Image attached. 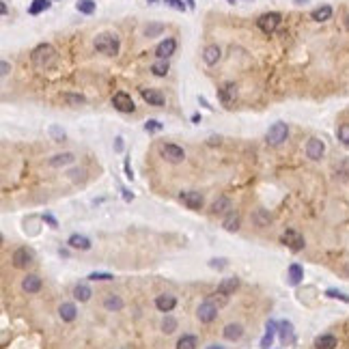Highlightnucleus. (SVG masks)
<instances>
[{
    "instance_id": "obj_1",
    "label": "nucleus",
    "mask_w": 349,
    "mask_h": 349,
    "mask_svg": "<svg viewBox=\"0 0 349 349\" xmlns=\"http://www.w3.org/2000/svg\"><path fill=\"white\" fill-rule=\"evenodd\" d=\"M93 45H95V50L99 54H106V56H116L119 54V37H116L115 33H99L95 41H93Z\"/></svg>"
},
{
    "instance_id": "obj_2",
    "label": "nucleus",
    "mask_w": 349,
    "mask_h": 349,
    "mask_svg": "<svg viewBox=\"0 0 349 349\" xmlns=\"http://www.w3.org/2000/svg\"><path fill=\"white\" fill-rule=\"evenodd\" d=\"M33 63H35V67H39V69H48L52 67V65L56 63V50L52 48L50 43H41L37 45V48L33 50Z\"/></svg>"
},
{
    "instance_id": "obj_3",
    "label": "nucleus",
    "mask_w": 349,
    "mask_h": 349,
    "mask_svg": "<svg viewBox=\"0 0 349 349\" xmlns=\"http://www.w3.org/2000/svg\"><path fill=\"white\" fill-rule=\"evenodd\" d=\"M287 136H289L287 123L276 121L274 125H271V127L268 129V136H265V140H268V145H271V147H280V145L287 140Z\"/></svg>"
},
{
    "instance_id": "obj_4",
    "label": "nucleus",
    "mask_w": 349,
    "mask_h": 349,
    "mask_svg": "<svg viewBox=\"0 0 349 349\" xmlns=\"http://www.w3.org/2000/svg\"><path fill=\"white\" fill-rule=\"evenodd\" d=\"M280 20H282V15L276 13V11H271V13H263L261 17H259L257 26H259V31L265 33V35H274L278 31V26H280Z\"/></svg>"
},
{
    "instance_id": "obj_5",
    "label": "nucleus",
    "mask_w": 349,
    "mask_h": 349,
    "mask_svg": "<svg viewBox=\"0 0 349 349\" xmlns=\"http://www.w3.org/2000/svg\"><path fill=\"white\" fill-rule=\"evenodd\" d=\"M282 244H285L289 250H293V252H300V250H304V237H302V233L300 231H295V229H287L285 233H282Z\"/></svg>"
},
{
    "instance_id": "obj_6",
    "label": "nucleus",
    "mask_w": 349,
    "mask_h": 349,
    "mask_svg": "<svg viewBox=\"0 0 349 349\" xmlns=\"http://www.w3.org/2000/svg\"><path fill=\"white\" fill-rule=\"evenodd\" d=\"M33 261H35V252L26 246L17 248V250L13 252V257H11V263H13V268H17V270H26Z\"/></svg>"
},
{
    "instance_id": "obj_7",
    "label": "nucleus",
    "mask_w": 349,
    "mask_h": 349,
    "mask_svg": "<svg viewBox=\"0 0 349 349\" xmlns=\"http://www.w3.org/2000/svg\"><path fill=\"white\" fill-rule=\"evenodd\" d=\"M196 317H198L200 323H211V321H214V319L218 317V306H216L211 300L200 302L198 309H196Z\"/></svg>"
},
{
    "instance_id": "obj_8",
    "label": "nucleus",
    "mask_w": 349,
    "mask_h": 349,
    "mask_svg": "<svg viewBox=\"0 0 349 349\" xmlns=\"http://www.w3.org/2000/svg\"><path fill=\"white\" fill-rule=\"evenodd\" d=\"M159 153H162V157L168 159L170 164H179V162H183V159H186V151H183L179 145H173V143L162 145Z\"/></svg>"
},
{
    "instance_id": "obj_9",
    "label": "nucleus",
    "mask_w": 349,
    "mask_h": 349,
    "mask_svg": "<svg viewBox=\"0 0 349 349\" xmlns=\"http://www.w3.org/2000/svg\"><path fill=\"white\" fill-rule=\"evenodd\" d=\"M112 106H115L119 112H134L136 110V104H134L132 95H127L125 91H119V93L112 95Z\"/></svg>"
},
{
    "instance_id": "obj_10",
    "label": "nucleus",
    "mask_w": 349,
    "mask_h": 349,
    "mask_svg": "<svg viewBox=\"0 0 349 349\" xmlns=\"http://www.w3.org/2000/svg\"><path fill=\"white\" fill-rule=\"evenodd\" d=\"M179 200L188 207V209H192V211H198L200 207H203V194L196 192V190H186V192H181V194H179Z\"/></svg>"
},
{
    "instance_id": "obj_11",
    "label": "nucleus",
    "mask_w": 349,
    "mask_h": 349,
    "mask_svg": "<svg viewBox=\"0 0 349 349\" xmlns=\"http://www.w3.org/2000/svg\"><path fill=\"white\" fill-rule=\"evenodd\" d=\"M175 50H177V41L173 37H166L155 45V56L159 58V61H168V58L175 54Z\"/></svg>"
},
{
    "instance_id": "obj_12",
    "label": "nucleus",
    "mask_w": 349,
    "mask_h": 349,
    "mask_svg": "<svg viewBox=\"0 0 349 349\" xmlns=\"http://www.w3.org/2000/svg\"><path fill=\"white\" fill-rule=\"evenodd\" d=\"M306 155H309L312 162H319L323 155H325V145L321 138H310L306 143Z\"/></svg>"
},
{
    "instance_id": "obj_13",
    "label": "nucleus",
    "mask_w": 349,
    "mask_h": 349,
    "mask_svg": "<svg viewBox=\"0 0 349 349\" xmlns=\"http://www.w3.org/2000/svg\"><path fill=\"white\" fill-rule=\"evenodd\" d=\"M218 97H220V102L222 106H229L235 102V97H237V84L235 82H227L222 88H218Z\"/></svg>"
},
{
    "instance_id": "obj_14",
    "label": "nucleus",
    "mask_w": 349,
    "mask_h": 349,
    "mask_svg": "<svg viewBox=\"0 0 349 349\" xmlns=\"http://www.w3.org/2000/svg\"><path fill=\"white\" fill-rule=\"evenodd\" d=\"M41 287H43V280L37 276V274H28L24 280H22V291L28 293V295H33V293H39L41 291Z\"/></svg>"
},
{
    "instance_id": "obj_15",
    "label": "nucleus",
    "mask_w": 349,
    "mask_h": 349,
    "mask_svg": "<svg viewBox=\"0 0 349 349\" xmlns=\"http://www.w3.org/2000/svg\"><path fill=\"white\" fill-rule=\"evenodd\" d=\"M177 306V298L175 295H170V293H162V295H157L155 298V309L159 312H170Z\"/></svg>"
},
{
    "instance_id": "obj_16",
    "label": "nucleus",
    "mask_w": 349,
    "mask_h": 349,
    "mask_svg": "<svg viewBox=\"0 0 349 349\" xmlns=\"http://www.w3.org/2000/svg\"><path fill=\"white\" fill-rule=\"evenodd\" d=\"M220 56H222V50H220V45H218V43H209L203 50V61H205V65H209V67L220 61Z\"/></svg>"
},
{
    "instance_id": "obj_17",
    "label": "nucleus",
    "mask_w": 349,
    "mask_h": 349,
    "mask_svg": "<svg viewBox=\"0 0 349 349\" xmlns=\"http://www.w3.org/2000/svg\"><path fill=\"white\" fill-rule=\"evenodd\" d=\"M140 95L149 106H164V95L157 88H140Z\"/></svg>"
},
{
    "instance_id": "obj_18",
    "label": "nucleus",
    "mask_w": 349,
    "mask_h": 349,
    "mask_svg": "<svg viewBox=\"0 0 349 349\" xmlns=\"http://www.w3.org/2000/svg\"><path fill=\"white\" fill-rule=\"evenodd\" d=\"M237 287H239V278H224V280L218 285L216 289V295H231V293H235L237 291Z\"/></svg>"
},
{
    "instance_id": "obj_19",
    "label": "nucleus",
    "mask_w": 349,
    "mask_h": 349,
    "mask_svg": "<svg viewBox=\"0 0 349 349\" xmlns=\"http://www.w3.org/2000/svg\"><path fill=\"white\" fill-rule=\"evenodd\" d=\"M239 224H241V218L239 214L235 209H231L229 214H224V220H222V227L229 231V233H235V231L239 229Z\"/></svg>"
},
{
    "instance_id": "obj_20",
    "label": "nucleus",
    "mask_w": 349,
    "mask_h": 349,
    "mask_svg": "<svg viewBox=\"0 0 349 349\" xmlns=\"http://www.w3.org/2000/svg\"><path fill=\"white\" fill-rule=\"evenodd\" d=\"M58 315H61L63 321L72 323L76 317H78V309H76V304H72V302H63L61 306H58Z\"/></svg>"
},
{
    "instance_id": "obj_21",
    "label": "nucleus",
    "mask_w": 349,
    "mask_h": 349,
    "mask_svg": "<svg viewBox=\"0 0 349 349\" xmlns=\"http://www.w3.org/2000/svg\"><path fill=\"white\" fill-rule=\"evenodd\" d=\"M278 334H280V341L285 343V345L293 343V339H295L293 323L291 321H280V323H278Z\"/></svg>"
},
{
    "instance_id": "obj_22",
    "label": "nucleus",
    "mask_w": 349,
    "mask_h": 349,
    "mask_svg": "<svg viewBox=\"0 0 349 349\" xmlns=\"http://www.w3.org/2000/svg\"><path fill=\"white\" fill-rule=\"evenodd\" d=\"M339 347V341H336L334 334H319L315 339V349H336Z\"/></svg>"
},
{
    "instance_id": "obj_23",
    "label": "nucleus",
    "mask_w": 349,
    "mask_h": 349,
    "mask_svg": "<svg viewBox=\"0 0 349 349\" xmlns=\"http://www.w3.org/2000/svg\"><path fill=\"white\" fill-rule=\"evenodd\" d=\"M265 328H268V332H265V336L261 339V349H270L271 343H274V334L278 332V323L274 319H270V321L265 323Z\"/></svg>"
},
{
    "instance_id": "obj_24",
    "label": "nucleus",
    "mask_w": 349,
    "mask_h": 349,
    "mask_svg": "<svg viewBox=\"0 0 349 349\" xmlns=\"http://www.w3.org/2000/svg\"><path fill=\"white\" fill-rule=\"evenodd\" d=\"M76 162V155L74 153H56L54 157H50V166H54V168H61V166H69V164H74Z\"/></svg>"
},
{
    "instance_id": "obj_25",
    "label": "nucleus",
    "mask_w": 349,
    "mask_h": 349,
    "mask_svg": "<svg viewBox=\"0 0 349 349\" xmlns=\"http://www.w3.org/2000/svg\"><path fill=\"white\" fill-rule=\"evenodd\" d=\"M222 334L227 341H239L241 336H244V328H241L239 323H229L227 328L222 330Z\"/></svg>"
},
{
    "instance_id": "obj_26",
    "label": "nucleus",
    "mask_w": 349,
    "mask_h": 349,
    "mask_svg": "<svg viewBox=\"0 0 349 349\" xmlns=\"http://www.w3.org/2000/svg\"><path fill=\"white\" fill-rule=\"evenodd\" d=\"M67 244L72 246V248H76V250H88V248H91V239H88V237H84V235H78V233H74L72 237L67 239Z\"/></svg>"
},
{
    "instance_id": "obj_27",
    "label": "nucleus",
    "mask_w": 349,
    "mask_h": 349,
    "mask_svg": "<svg viewBox=\"0 0 349 349\" xmlns=\"http://www.w3.org/2000/svg\"><path fill=\"white\" fill-rule=\"evenodd\" d=\"M332 13H334V11H332V7H330V4H321V7H317L315 11H312L310 17H312L315 22H328L330 17H332Z\"/></svg>"
},
{
    "instance_id": "obj_28",
    "label": "nucleus",
    "mask_w": 349,
    "mask_h": 349,
    "mask_svg": "<svg viewBox=\"0 0 349 349\" xmlns=\"http://www.w3.org/2000/svg\"><path fill=\"white\" fill-rule=\"evenodd\" d=\"M302 278H304V270H302L300 263H291L289 265V285H300Z\"/></svg>"
},
{
    "instance_id": "obj_29",
    "label": "nucleus",
    "mask_w": 349,
    "mask_h": 349,
    "mask_svg": "<svg viewBox=\"0 0 349 349\" xmlns=\"http://www.w3.org/2000/svg\"><path fill=\"white\" fill-rule=\"evenodd\" d=\"M91 295H93V291H91V287H88L86 282H80V285L74 287V298L78 302H88V300H91Z\"/></svg>"
},
{
    "instance_id": "obj_30",
    "label": "nucleus",
    "mask_w": 349,
    "mask_h": 349,
    "mask_svg": "<svg viewBox=\"0 0 349 349\" xmlns=\"http://www.w3.org/2000/svg\"><path fill=\"white\" fill-rule=\"evenodd\" d=\"M196 347H198V339L194 334H183L177 341V349H196Z\"/></svg>"
},
{
    "instance_id": "obj_31",
    "label": "nucleus",
    "mask_w": 349,
    "mask_h": 349,
    "mask_svg": "<svg viewBox=\"0 0 349 349\" xmlns=\"http://www.w3.org/2000/svg\"><path fill=\"white\" fill-rule=\"evenodd\" d=\"M104 309H106V310H121V309H123V300L119 298V295H115V293L106 295Z\"/></svg>"
},
{
    "instance_id": "obj_32",
    "label": "nucleus",
    "mask_w": 349,
    "mask_h": 349,
    "mask_svg": "<svg viewBox=\"0 0 349 349\" xmlns=\"http://www.w3.org/2000/svg\"><path fill=\"white\" fill-rule=\"evenodd\" d=\"M211 211H214V214H229V211H231V200L227 196H220L218 200H214Z\"/></svg>"
},
{
    "instance_id": "obj_33",
    "label": "nucleus",
    "mask_w": 349,
    "mask_h": 349,
    "mask_svg": "<svg viewBox=\"0 0 349 349\" xmlns=\"http://www.w3.org/2000/svg\"><path fill=\"white\" fill-rule=\"evenodd\" d=\"M48 9H50V0H33L31 7H28V13L39 15V13H43V11H48Z\"/></svg>"
},
{
    "instance_id": "obj_34",
    "label": "nucleus",
    "mask_w": 349,
    "mask_h": 349,
    "mask_svg": "<svg viewBox=\"0 0 349 349\" xmlns=\"http://www.w3.org/2000/svg\"><path fill=\"white\" fill-rule=\"evenodd\" d=\"M151 72H153V76H157V78H164V76L168 74V61H157L151 65Z\"/></svg>"
},
{
    "instance_id": "obj_35",
    "label": "nucleus",
    "mask_w": 349,
    "mask_h": 349,
    "mask_svg": "<svg viewBox=\"0 0 349 349\" xmlns=\"http://www.w3.org/2000/svg\"><path fill=\"white\" fill-rule=\"evenodd\" d=\"M76 9L84 15H93L95 13V2H93V0H78V2H76Z\"/></svg>"
},
{
    "instance_id": "obj_36",
    "label": "nucleus",
    "mask_w": 349,
    "mask_h": 349,
    "mask_svg": "<svg viewBox=\"0 0 349 349\" xmlns=\"http://www.w3.org/2000/svg\"><path fill=\"white\" fill-rule=\"evenodd\" d=\"M175 330H177V319L170 317V315H166V317H164V321H162V332L173 334Z\"/></svg>"
},
{
    "instance_id": "obj_37",
    "label": "nucleus",
    "mask_w": 349,
    "mask_h": 349,
    "mask_svg": "<svg viewBox=\"0 0 349 349\" xmlns=\"http://www.w3.org/2000/svg\"><path fill=\"white\" fill-rule=\"evenodd\" d=\"M336 136H339L341 145L349 147V123H343V125H341L339 129H336Z\"/></svg>"
},
{
    "instance_id": "obj_38",
    "label": "nucleus",
    "mask_w": 349,
    "mask_h": 349,
    "mask_svg": "<svg viewBox=\"0 0 349 349\" xmlns=\"http://www.w3.org/2000/svg\"><path fill=\"white\" fill-rule=\"evenodd\" d=\"M145 37H157V35H162L164 33V26L162 24H149V26H145Z\"/></svg>"
},
{
    "instance_id": "obj_39",
    "label": "nucleus",
    "mask_w": 349,
    "mask_h": 349,
    "mask_svg": "<svg viewBox=\"0 0 349 349\" xmlns=\"http://www.w3.org/2000/svg\"><path fill=\"white\" fill-rule=\"evenodd\" d=\"M325 295H328V298H332V300H341V302H345V304H349V295L339 291V289H328Z\"/></svg>"
},
{
    "instance_id": "obj_40",
    "label": "nucleus",
    "mask_w": 349,
    "mask_h": 349,
    "mask_svg": "<svg viewBox=\"0 0 349 349\" xmlns=\"http://www.w3.org/2000/svg\"><path fill=\"white\" fill-rule=\"evenodd\" d=\"M112 276L110 271H91V274H88V280H112Z\"/></svg>"
},
{
    "instance_id": "obj_41",
    "label": "nucleus",
    "mask_w": 349,
    "mask_h": 349,
    "mask_svg": "<svg viewBox=\"0 0 349 349\" xmlns=\"http://www.w3.org/2000/svg\"><path fill=\"white\" fill-rule=\"evenodd\" d=\"M63 99H65L67 104H72V106L86 104V97H84V95H69V93H67V95H63Z\"/></svg>"
},
{
    "instance_id": "obj_42",
    "label": "nucleus",
    "mask_w": 349,
    "mask_h": 349,
    "mask_svg": "<svg viewBox=\"0 0 349 349\" xmlns=\"http://www.w3.org/2000/svg\"><path fill=\"white\" fill-rule=\"evenodd\" d=\"M159 129H162V123L155 121V119L145 123V132H149V134H155V132H159Z\"/></svg>"
},
{
    "instance_id": "obj_43",
    "label": "nucleus",
    "mask_w": 349,
    "mask_h": 349,
    "mask_svg": "<svg viewBox=\"0 0 349 349\" xmlns=\"http://www.w3.org/2000/svg\"><path fill=\"white\" fill-rule=\"evenodd\" d=\"M227 265H229L227 259H211V261H209V268L211 270H224Z\"/></svg>"
},
{
    "instance_id": "obj_44",
    "label": "nucleus",
    "mask_w": 349,
    "mask_h": 349,
    "mask_svg": "<svg viewBox=\"0 0 349 349\" xmlns=\"http://www.w3.org/2000/svg\"><path fill=\"white\" fill-rule=\"evenodd\" d=\"M166 2V7H173L177 11H186L188 9V4H183V0H164Z\"/></svg>"
},
{
    "instance_id": "obj_45",
    "label": "nucleus",
    "mask_w": 349,
    "mask_h": 349,
    "mask_svg": "<svg viewBox=\"0 0 349 349\" xmlns=\"http://www.w3.org/2000/svg\"><path fill=\"white\" fill-rule=\"evenodd\" d=\"M52 134L56 136V140H63L65 138V132H63V129H58V127H52Z\"/></svg>"
},
{
    "instance_id": "obj_46",
    "label": "nucleus",
    "mask_w": 349,
    "mask_h": 349,
    "mask_svg": "<svg viewBox=\"0 0 349 349\" xmlns=\"http://www.w3.org/2000/svg\"><path fill=\"white\" fill-rule=\"evenodd\" d=\"M198 104H200V106H205L207 110H214V106H209V102H207L205 97H200V95H198Z\"/></svg>"
},
{
    "instance_id": "obj_47",
    "label": "nucleus",
    "mask_w": 349,
    "mask_h": 349,
    "mask_svg": "<svg viewBox=\"0 0 349 349\" xmlns=\"http://www.w3.org/2000/svg\"><path fill=\"white\" fill-rule=\"evenodd\" d=\"M123 166H125V175H127V179H132L134 173H132V168H129V162H127V159H125V162H123Z\"/></svg>"
},
{
    "instance_id": "obj_48",
    "label": "nucleus",
    "mask_w": 349,
    "mask_h": 349,
    "mask_svg": "<svg viewBox=\"0 0 349 349\" xmlns=\"http://www.w3.org/2000/svg\"><path fill=\"white\" fill-rule=\"evenodd\" d=\"M115 151H123V138H121V136H119V138H116V143H115Z\"/></svg>"
},
{
    "instance_id": "obj_49",
    "label": "nucleus",
    "mask_w": 349,
    "mask_h": 349,
    "mask_svg": "<svg viewBox=\"0 0 349 349\" xmlns=\"http://www.w3.org/2000/svg\"><path fill=\"white\" fill-rule=\"evenodd\" d=\"M0 69H2V72H0V74H2V76H7V74H9V63H7V61H2V65H0Z\"/></svg>"
},
{
    "instance_id": "obj_50",
    "label": "nucleus",
    "mask_w": 349,
    "mask_h": 349,
    "mask_svg": "<svg viewBox=\"0 0 349 349\" xmlns=\"http://www.w3.org/2000/svg\"><path fill=\"white\" fill-rule=\"evenodd\" d=\"M43 220H45V222H50V224H52V227H54V229H56V220H54V218H52L50 214H45V216H43Z\"/></svg>"
},
{
    "instance_id": "obj_51",
    "label": "nucleus",
    "mask_w": 349,
    "mask_h": 349,
    "mask_svg": "<svg viewBox=\"0 0 349 349\" xmlns=\"http://www.w3.org/2000/svg\"><path fill=\"white\" fill-rule=\"evenodd\" d=\"M0 11H2V15L9 13V11H7V2H4V0H2V4H0Z\"/></svg>"
},
{
    "instance_id": "obj_52",
    "label": "nucleus",
    "mask_w": 349,
    "mask_h": 349,
    "mask_svg": "<svg viewBox=\"0 0 349 349\" xmlns=\"http://www.w3.org/2000/svg\"><path fill=\"white\" fill-rule=\"evenodd\" d=\"M123 196H125V200H132L134 194H129V190H123Z\"/></svg>"
},
{
    "instance_id": "obj_53",
    "label": "nucleus",
    "mask_w": 349,
    "mask_h": 349,
    "mask_svg": "<svg viewBox=\"0 0 349 349\" xmlns=\"http://www.w3.org/2000/svg\"><path fill=\"white\" fill-rule=\"evenodd\" d=\"M293 2L298 4V7H302V4H306V2H309V0H293Z\"/></svg>"
},
{
    "instance_id": "obj_54",
    "label": "nucleus",
    "mask_w": 349,
    "mask_h": 349,
    "mask_svg": "<svg viewBox=\"0 0 349 349\" xmlns=\"http://www.w3.org/2000/svg\"><path fill=\"white\" fill-rule=\"evenodd\" d=\"M186 2H188V9H194V7H196V4H194V0H186Z\"/></svg>"
},
{
    "instance_id": "obj_55",
    "label": "nucleus",
    "mask_w": 349,
    "mask_h": 349,
    "mask_svg": "<svg viewBox=\"0 0 349 349\" xmlns=\"http://www.w3.org/2000/svg\"><path fill=\"white\" fill-rule=\"evenodd\" d=\"M205 349H224V347H220V345H209V347H205Z\"/></svg>"
},
{
    "instance_id": "obj_56",
    "label": "nucleus",
    "mask_w": 349,
    "mask_h": 349,
    "mask_svg": "<svg viewBox=\"0 0 349 349\" xmlns=\"http://www.w3.org/2000/svg\"><path fill=\"white\" fill-rule=\"evenodd\" d=\"M345 24H347V31H349V13H347V22H345Z\"/></svg>"
},
{
    "instance_id": "obj_57",
    "label": "nucleus",
    "mask_w": 349,
    "mask_h": 349,
    "mask_svg": "<svg viewBox=\"0 0 349 349\" xmlns=\"http://www.w3.org/2000/svg\"><path fill=\"white\" fill-rule=\"evenodd\" d=\"M229 2H233V4H235V2H237V0H229Z\"/></svg>"
},
{
    "instance_id": "obj_58",
    "label": "nucleus",
    "mask_w": 349,
    "mask_h": 349,
    "mask_svg": "<svg viewBox=\"0 0 349 349\" xmlns=\"http://www.w3.org/2000/svg\"><path fill=\"white\" fill-rule=\"evenodd\" d=\"M347 274H349V268H347Z\"/></svg>"
}]
</instances>
